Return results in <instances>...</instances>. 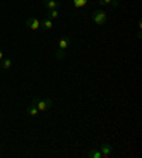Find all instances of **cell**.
<instances>
[{
	"label": "cell",
	"mask_w": 142,
	"mask_h": 158,
	"mask_svg": "<svg viewBox=\"0 0 142 158\" xmlns=\"http://www.w3.org/2000/svg\"><path fill=\"white\" fill-rule=\"evenodd\" d=\"M31 103L34 104V106L39 108V111H47L50 110L51 107H53V100L51 98H33L31 100Z\"/></svg>",
	"instance_id": "obj_1"
},
{
	"label": "cell",
	"mask_w": 142,
	"mask_h": 158,
	"mask_svg": "<svg viewBox=\"0 0 142 158\" xmlns=\"http://www.w3.org/2000/svg\"><path fill=\"white\" fill-rule=\"evenodd\" d=\"M92 20H94L95 24H98V26H104L107 23V13L104 10H95L92 11Z\"/></svg>",
	"instance_id": "obj_2"
},
{
	"label": "cell",
	"mask_w": 142,
	"mask_h": 158,
	"mask_svg": "<svg viewBox=\"0 0 142 158\" xmlns=\"http://www.w3.org/2000/svg\"><path fill=\"white\" fill-rule=\"evenodd\" d=\"M26 26L29 27V29H31V30H39L40 29V26H41V22L40 20H37V19H34V17H30V19H27L26 20Z\"/></svg>",
	"instance_id": "obj_3"
},
{
	"label": "cell",
	"mask_w": 142,
	"mask_h": 158,
	"mask_svg": "<svg viewBox=\"0 0 142 158\" xmlns=\"http://www.w3.org/2000/svg\"><path fill=\"white\" fill-rule=\"evenodd\" d=\"M98 150H99V152H101L102 158H109V155H111V152H112V147H111V144H102Z\"/></svg>",
	"instance_id": "obj_4"
},
{
	"label": "cell",
	"mask_w": 142,
	"mask_h": 158,
	"mask_svg": "<svg viewBox=\"0 0 142 158\" xmlns=\"http://www.w3.org/2000/svg\"><path fill=\"white\" fill-rule=\"evenodd\" d=\"M43 4L44 7L48 9V10H54V9H59L61 6L60 2H57V0H43Z\"/></svg>",
	"instance_id": "obj_5"
},
{
	"label": "cell",
	"mask_w": 142,
	"mask_h": 158,
	"mask_svg": "<svg viewBox=\"0 0 142 158\" xmlns=\"http://www.w3.org/2000/svg\"><path fill=\"white\" fill-rule=\"evenodd\" d=\"M70 43H71V37H63L61 40L59 41V50H66L67 47L70 46Z\"/></svg>",
	"instance_id": "obj_6"
},
{
	"label": "cell",
	"mask_w": 142,
	"mask_h": 158,
	"mask_svg": "<svg viewBox=\"0 0 142 158\" xmlns=\"http://www.w3.org/2000/svg\"><path fill=\"white\" fill-rule=\"evenodd\" d=\"M39 113H40V111H39V108H37V107L34 106L33 103L27 107V114L31 115V117H36V115H39Z\"/></svg>",
	"instance_id": "obj_7"
},
{
	"label": "cell",
	"mask_w": 142,
	"mask_h": 158,
	"mask_svg": "<svg viewBox=\"0 0 142 158\" xmlns=\"http://www.w3.org/2000/svg\"><path fill=\"white\" fill-rule=\"evenodd\" d=\"M87 3H88V0H73V4L75 9L84 7V6H87Z\"/></svg>",
	"instance_id": "obj_8"
},
{
	"label": "cell",
	"mask_w": 142,
	"mask_h": 158,
	"mask_svg": "<svg viewBox=\"0 0 142 158\" xmlns=\"http://www.w3.org/2000/svg\"><path fill=\"white\" fill-rule=\"evenodd\" d=\"M11 67V60L10 59H3L2 60V66H0V69H3V70H9Z\"/></svg>",
	"instance_id": "obj_9"
},
{
	"label": "cell",
	"mask_w": 142,
	"mask_h": 158,
	"mask_svg": "<svg viewBox=\"0 0 142 158\" xmlns=\"http://www.w3.org/2000/svg\"><path fill=\"white\" fill-rule=\"evenodd\" d=\"M55 59L57 60H64L67 57V54H66V50H59V48H57V50H55Z\"/></svg>",
	"instance_id": "obj_10"
},
{
	"label": "cell",
	"mask_w": 142,
	"mask_h": 158,
	"mask_svg": "<svg viewBox=\"0 0 142 158\" xmlns=\"http://www.w3.org/2000/svg\"><path fill=\"white\" fill-rule=\"evenodd\" d=\"M88 158H101V152H99V150L88 151Z\"/></svg>",
	"instance_id": "obj_11"
},
{
	"label": "cell",
	"mask_w": 142,
	"mask_h": 158,
	"mask_svg": "<svg viewBox=\"0 0 142 158\" xmlns=\"http://www.w3.org/2000/svg\"><path fill=\"white\" fill-rule=\"evenodd\" d=\"M47 17L50 19V20H55V19L59 17V11H57V9H54V10H48Z\"/></svg>",
	"instance_id": "obj_12"
},
{
	"label": "cell",
	"mask_w": 142,
	"mask_h": 158,
	"mask_svg": "<svg viewBox=\"0 0 142 158\" xmlns=\"http://www.w3.org/2000/svg\"><path fill=\"white\" fill-rule=\"evenodd\" d=\"M43 27H46L47 30H51V29H53V20H50V19L43 20Z\"/></svg>",
	"instance_id": "obj_13"
},
{
	"label": "cell",
	"mask_w": 142,
	"mask_h": 158,
	"mask_svg": "<svg viewBox=\"0 0 142 158\" xmlns=\"http://www.w3.org/2000/svg\"><path fill=\"white\" fill-rule=\"evenodd\" d=\"M112 0H98V4L99 6H105V4H109Z\"/></svg>",
	"instance_id": "obj_14"
},
{
	"label": "cell",
	"mask_w": 142,
	"mask_h": 158,
	"mask_svg": "<svg viewBox=\"0 0 142 158\" xmlns=\"http://www.w3.org/2000/svg\"><path fill=\"white\" fill-rule=\"evenodd\" d=\"M111 4H112V7H118V2H117V0H112V2H111Z\"/></svg>",
	"instance_id": "obj_15"
},
{
	"label": "cell",
	"mask_w": 142,
	"mask_h": 158,
	"mask_svg": "<svg viewBox=\"0 0 142 158\" xmlns=\"http://www.w3.org/2000/svg\"><path fill=\"white\" fill-rule=\"evenodd\" d=\"M4 59V54H3V52H2V50H0V61H2V60Z\"/></svg>",
	"instance_id": "obj_16"
},
{
	"label": "cell",
	"mask_w": 142,
	"mask_h": 158,
	"mask_svg": "<svg viewBox=\"0 0 142 158\" xmlns=\"http://www.w3.org/2000/svg\"><path fill=\"white\" fill-rule=\"evenodd\" d=\"M117 2H118V0H117Z\"/></svg>",
	"instance_id": "obj_17"
}]
</instances>
